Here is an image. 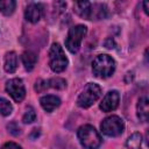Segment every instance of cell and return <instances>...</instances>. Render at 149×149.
I'll list each match as a JSON object with an SVG mask.
<instances>
[{"instance_id":"obj_1","label":"cell","mask_w":149,"mask_h":149,"mask_svg":"<svg viewBox=\"0 0 149 149\" xmlns=\"http://www.w3.org/2000/svg\"><path fill=\"white\" fill-rule=\"evenodd\" d=\"M77 136L80 144L86 149H97L101 144L100 134L91 125L81 126L77 132Z\"/></svg>"},{"instance_id":"obj_2","label":"cell","mask_w":149,"mask_h":149,"mask_svg":"<svg viewBox=\"0 0 149 149\" xmlns=\"http://www.w3.org/2000/svg\"><path fill=\"white\" fill-rule=\"evenodd\" d=\"M115 70V62L114 59L106 54L98 55L92 63V71L97 77L107 78L112 76Z\"/></svg>"},{"instance_id":"obj_3","label":"cell","mask_w":149,"mask_h":149,"mask_svg":"<svg viewBox=\"0 0 149 149\" xmlns=\"http://www.w3.org/2000/svg\"><path fill=\"white\" fill-rule=\"evenodd\" d=\"M101 95V87L95 83H88L77 98V104L81 108H88Z\"/></svg>"},{"instance_id":"obj_4","label":"cell","mask_w":149,"mask_h":149,"mask_svg":"<svg viewBox=\"0 0 149 149\" xmlns=\"http://www.w3.org/2000/svg\"><path fill=\"white\" fill-rule=\"evenodd\" d=\"M68 58L59 43H54L49 50V65L54 72H63L68 66Z\"/></svg>"},{"instance_id":"obj_5","label":"cell","mask_w":149,"mask_h":149,"mask_svg":"<svg viewBox=\"0 0 149 149\" xmlns=\"http://www.w3.org/2000/svg\"><path fill=\"white\" fill-rule=\"evenodd\" d=\"M86 33H87V28L83 24H77V26L70 28L68 36H66V40H65L66 49L70 52L76 54L79 50L80 44H81L83 38L85 37Z\"/></svg>"},{"instance_id":"obj_6","label":"cell","mask_w":149,"mask_h":149,"mask_svg":"<svg viewBox=\"0 0 149 149\" xmlns=\"http://www.w3.org/2000/svg\"><path fill=\"white\" fill-rule=\"evenodd\" d=\"M100 128H101V132L105 135L111 136V137H115V136H119L123 133L125 123H123V120L120 116L111 115V116H107L102 120V122L100 125Z\"/></svg>"},{"instance_id":"obj_7","label":"cell","mask_w":149,"mask_h":149,"mask_svg":"<svg viewBox=\"0 0 149 149\" xmlns=\"http://www.w3.org/2000/svg\"><path fill=\"white\" fill-rule=\"evenodd\" d=\"M6 91L16 102L22 101L26 97V88H24L23 81L20 78L9 79L6 83Z\"/></svg>"},{"instance_id":"obj_8","label":"cell","mask_w":149,"mask_h":149,"mask_svg":"<svg viewBox=\"0 0 149 149\" xmlns=\"http://www.w3.org/2000/svg\"><path fill=\"white\" fill-rule=\"evenodd\" d=\"M120 102V94L118 91H109L100 102V109L102 112H112L114 111Z\"/></svg>"},{"instance_id":"obj_9","label":"cell","mask_w":149,"mask_h":149,"mask_svg":"<svg viewBox=\"0 0 149 149\" xmlns=\"http://www.w3.org/2000/svg\"><path fill=\"white\" fill-rule=\"evenodd\" d=\"M42 16V6L40 3H35V2H31L29 3L27 7H26V10H24V17L28 22H31V23H36L40 21Z\"/></svg>"},{"instance_id":"obj_10","label":"cell","mask_w":149,"mask_h":149,"mask_svg":"<svg viewBox=\"0 0 149 149\" xmlns=\"http://www.w3.org/2000/svg\"><path fill=\"white\" fill-rule=\"evenodd\" d=\"M136 114L140 121L146 122L149 118V100L147 97H142L139 99L136 105Z\"/></svg>"},{"instance_id":"obj_11","label":"cell","mask_w":149,"mask_h":149,"mask_svg":"<svg viewBox=\"0 0 149 149\" xmlns=\"http://www.w3.org/2000/svg\"><path fill=\"white\" fill-rule=\"evenodd\" d=\"M41 106L45 112H52L61 105V99L56 95H44L40 99Z\"/></svg>"},{"instance_id":"obj_12","label":"cell","mask_w":149,"mask_h":149,"mask_svg":"<svg viewBox=\"0 0 149 149\" xmlns=\"http://www.w3.org/2000/svg\"><path fill=\"white\" fill-rule=\"evenodd\" d=\"M91 8H92V3L88 1H77L73 5V10L84 19L90 20L91 19Z\"/></svg>"},{"instance_id":"obj_13","label":"cell","mask_w":149,"mask_h":149,"mask_svg":"<svg viewBox=\"0 0 149 149\" xmlns=\"http://www.w3.org/2000/svg\"><path fill=\"white\" fill-rule=\"evenodd\" d=\"M3 68H5L6 72H9V73L15 72V70L17 68V56L14 51H9L5 55Z\"/></svg>"},{"instance_id":"obj_14","label":"cell","mask_w":149,"mask_h":149,"mask_svg":"<svg viewBox=\"0 0 149 149\" xmlns=\"http://www.w3.org/2000/svg\"><path fill=\"white\" fill-rule=\"evenodd\" d=\"M21 59H22V63H23L26 70H28V71H31L34 69L36 62H37L36 55L31 51H24L21 56Z\"/></svg>"},{"instance_id":"obj_15","label":"cell","mask_w":149,"mask_h":149,"mask_svg":"<svg viewBox=\"0 0 149 149\" xmlns=\"http://www.w3.org/2000/svg\"><path fill=\"white\" fill-rule=\"evenodd\" d=\"M15 6L16 2L14 0H0V12L6 16H9L14 13Z\"/></svg>"},{"instance_id":"obj_16","label":"cell","mask_w":149,"mask_h":149,"mask_svg":"<svg viewBox=\"0 0 149 149\" xmlns=\"http://www.w3.org/2000/svg\"><path fill=\"white\" fill-rule=\"evenodd\" d=\"M141 143H142V135L140 133H134L127 139L126 146L128 149H140Z\"/></svg>"},{"instance_id":"obj_17","label":"cell","mask_w":149,"mask_h":149,"mask_svg":"<svg viewBox=\"0 0 149 149\" xmlns=\"http://www.w3.org/2000/svg\"><path fill=\"white\" fill-rule=\"evenodd\" d=\"M12 111H13L12 104L6 99L0 98V114L3 115V116H7L12 113Z\"/></svg>"},{"instance_id":"obj_18","label":"cell","mask_w":149,"mask_h":149,"mask_svg":"<svg viewBox=\"0 0 149 149\" xmlns=\"http://www.w3.org/2000/svg\"><path fill=\"white\" fill-rule=\"evenodd\" d=\"M48 84H49L50 87L56 88V90H63V88H65V86H66V81H65L63 78H59V77L51 78V79L48 81Z\"/></svg>"},{"instance_id":"obj_19","label":"cell","mask_w":149,"mask_h":149,"mask_svg":"<svg viewBox=\"0 0 149 149\" xmlns=\"http://www.w3.org/2000/svg\"><path fill=\"white\" fill-rule=\"evenodd\" d=\"M35 119H36V113H35L34 108L28 107V108L26 109L24 114H23L22 121H23L24 123H31V122H34V121H35Z\"/></svg>"},{"instance_id":"obj_20","label":"cell","mask_w":149,"mask_h":149,"mask_svg":"<svg viewBox=\"0 0 149 149\" xmlns=\"http://www.w3.org/2000/svg\"><path fill=\"white\" fill-rule=\"evenodd\" d=\"M48 86H49L48 81H45V80H43V79H38V80L35 83V91H37V92H43V91H45V90L48 88Z\"/></svg>"},{"instance_id":"obj_21","label":"cell","mask_w":149,"mask_h":149,"mask_svg":"<svg viewBox=\"0 0 149 149\" xmlns=\"http://www.w3.org/2000/svg\"><path fill=\"white\" fill-rule=\"evenodd\" d=\"M7 129H8V132H9L10 134H13V135H17V134L20 133V128H19V126L16 125V122H10V123L7 126Z\"/></svg>"},{"instance_id":"obj_22","label":"cell","mask_w":149,"mask_h":149,"mask_svg":"<svg viewBox=\"0 0 149 149\" xmlns=\"http://www.w3.org/2000/svg\"><path fill=\"white\" fill-rule=\"evenodd\" d=\"M104 45H105V48H107V49H114L116 44H115V41H114L112 37H108V38L105 40Z\"/></svg>"},{"instance_id":"obj_23","label":"cell","mask_w":149,"mask_h":149,"mask_svg":"<svg viewBox=\"0 0 149 149\" xmlns=\"http://www.w3.org/2000/svg\"><path fill=\"white\" fill-rule=\"evenodd\" d=\"M1 149H22V148L14 142H7L1 147Z\"/></svg>"},{"instance_id":"obj_24","label":"cell","mask_w":149,"mask_h":149,"mask_svg":"<svg viewBox=\"0 0 149 149\" xmlns=\"http://www.w3.org/2000/svg\"><path fill=\"white\" fill-rule=\"evenodd\" d=\"M148 5H149V2H148V1H144V2H143V6H144V12H146V14H148Z\"/></svg>"}]
</instances>
